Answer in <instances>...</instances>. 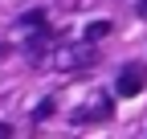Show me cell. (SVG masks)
Instances as JSON below:
<instances>
[{"mask_svg": "<svg viewBox=\"0 0 147 139\" xmlns=\"http://www.w3.org/2000/svg\"><path fill=\"white\" fill-rule=\"evenodd\" d=\"M49 61L57 65V70H90V65L98 61V53H94V41L82 37V45H57Z\"/></svg>", "mask_w": 147, "mask_h": 139, "instance_id": "1", "label": "cell"}, {"mask_svg": "<svg viewBox=\"0 0 147 139\" xmlns=\"http://www.w3.org/2000/svg\"><path fill=\"white\" fill-rule=\"evenodd\" d=\"M4 135H12V127H8V123H0V139H4Z\"/></svg>", "mask_w": 147, "mask_h": 139, "instance_id": "6", "label": "cell"}, {"mask_svg": "<svg viewBox=\"0 0 147 139\" xmlns=\"http://www.w3.org/2000/svg\"><path fill=\"white\" fill-rule=\"evenodd\" d=\"M0 57H8V45H4V41H0Z\"/></svg>", "mask_w": 147, "mask_h": 139, "instance_id": "8", "label": "cell"}, {"mask_svg": "<svg viewBox=\"0 0 147 139\" xmlns=\"http://www.w3.org/2000/svg\"><path fill=\"white\" fill-rule=\"evenodd\" d=\"M110 115H115V102H110L106 94H98V98H90L82 111H74V123L86 127V123H102V119H110Z\"/></svg>", "mask_w": 147, "mask_h": 139, "instance_id": "2", "label": "cell"}, {"mask_svg": "<svg viewBox=\"0 0 147 139\" xmlns=\"http://www.w3.org/2000/svg\"><path fill=\"white\" fill-rule=\"evenodd\" d=\"M143 86H147V70H143V65H123V74H119V86H115V90H119L123 98H135Z\"/></svg>", "mask_w": 147, "mask_h": 139, "instance_id": "3", "label": "cell"}, {"mask_svg": "<svg viewBox=\"0 0 147 139\" xmlns=\"http://www.w3.org/2000/svg\"><path fill=\"white\" fill-rule=\"evenodd\" d=\"M49 115H53V98H41V102H37V111H33V119L41 123V119H49Z\"/></svg>", "mask_w": 147, "mask_h": 139, "instance_id": "5", "label": "cell"}, {"mask_svg": "<svg viewBox=\"0 0 147 139\" xmlns=\"http://www.w3.org/2000/svg\"><path fill=\"white\" fill-rule=\"evenodd\" d=\"M139 16H147V0H139Z\"/></svg>", "mask_w": 147, "mask_h": 139, "instance_id": "7", "label": "cell"}, {"mask_svg": "<svg viewBox=\"0 0 147 139\" xmlns=\"http://www.w3.org/2000/svg\"><path fill=\"white\" fill-rule=\"evenodd\" d=\"M102 37H110V21H90L86 25V41H102Z\"/></svg>", "mask_w": 147, "mask_h": 139, "instance_id": "4", "label": "cell"}]
</instances>
